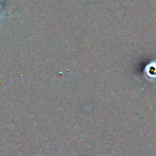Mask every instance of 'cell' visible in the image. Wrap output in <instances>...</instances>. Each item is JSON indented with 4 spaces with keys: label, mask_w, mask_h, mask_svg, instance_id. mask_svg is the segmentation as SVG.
Segmentation results:
<instances>
[{
    "label": "cell",
    "mask_w": 156,
    "mask_h": 156,
    "mask_svg": "<svg viewBox=\"0 0 156 156\" xmlns=\"http://www.w3.org/2000/svg\"><path fill=\"white\" fill-rule=\"evenodd\" d=\"M144 73L147 78H149V80L154 81L156 79V63H151L149 64L144 70Z\"/></svg>",
    "instance_id": "1"
}]
</instances>
